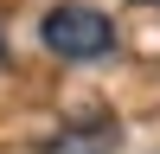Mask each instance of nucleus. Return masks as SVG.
<instances>
[{
  "label": "nucleus",
  "mask_w": 160,
  "mask_h": 154,
  "mask_svg": "<svg viewBox=\"0 0 160 154\" xmlns=\"http://www.w3.org/2000/svg\"><path fill=\"white\" fill-rule=\"evenodd\" d=\"M154 7H160V0H154Z\"/></svg>",
  "instance_id": "nucleus-2"
},
{
  "label": "nucleus",
  "mask_w": 160,
  "mask_h": 154,
  "mask_svg": "<svg viewBox=\"0 0 160 154\" xmlns=\"http://www.w3.org/2000/svg\"><path fill=\"white\" fill-rule=\"evenodd\" d=\"M38 38H45L58 58H109L115 51V26H109V13H96V7H51L45 26H38Z\"/></svg>",
  "instance_id": "nucleus-1"
}]
</instances>
